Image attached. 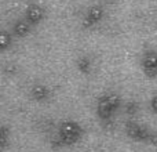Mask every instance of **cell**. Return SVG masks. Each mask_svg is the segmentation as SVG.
I'll list each match as a JSON object with an SVG mask.
<instances>
[{
  "mask_svg": "<svg viewBox=\"0 0 157 152\" xmlns=\"http://www.w3.org/2000/svg\"><path fill=\"white\" fill-rule=\"evenodd\" d=\"M43 15H44L43 8L39 7L37 4L29 6L26 10V19L30 22V24H37V22H40L41 18H43Z\"/></svg>",
  "mask_w": 157,
  "mask_h": 152,
  "instance_id": "obj_1",
  "label": "cell"
},
{
  "mask_svg": "<svg viewBox=\"0 0 157 152\" xmlns=\"http://www.w3.org/2000/svg\"><path fill=\"white\" fill-rule=\"evenodd\" d=\"M30 30V22L28 21L26 18L25 19H19V21L15 22L14 25V33L17 36H26Z\"/></svg>",
  "mask_w": 157,
  "mask_h": 152,
  "instance_id": "obj_2",
  "label": "cell"
},
{
  "mask_svg": "<svg viewBox=\"0 0 157 152\" xmlns=\"http://www.w3.org/2000/svg\"><path fill=\"white\" fill-rule=\"evenodd\" d=\"M145 69H155L157 71V53H146L144 57Z\"/></svg>",
  "mask_w": 157,
  "mask_h": 152,
  "instance_id": "obj_3",
  "label": "cell"
},
{
  "mask_svg": "<svg viewBox=\"0 0 157 152\" xmlns=\"http://www.w3.org/2000/svg\"><path fill=\"white\" fill-rule=\"evenodd\" d=\"M88 17L94 21V24L99 22L101 19H102V17H103L102 7H99V6H94V7H91L90 8V11H88Z\"/></svg>",
  "mask_w": 157,
  "mask_h": 152,
  "instance_id": "obj_4",
  "label": "cell"
},
{
  "mask_svg": "<svg viewBox=\"0 0 157 152\" xmlns=\"http://www.w3.org/2000/svg\"><path fill=\"white\" fill-rule=\"evenodd\" d=\"M32 94L36 100H46L48 95V90L44 86H35L32 90Z\"/></svg>",
  "mask_w": 157,
  "mask_h": 152,
  "instance_id": "obj_5",
  "label": "cell"
},
{
  "mask_svg": "<svg viewBox=\"0 0 157 152\" xmlns=\"http://www.w3.org/2000/svg\"><path fill=\"white\" fill-rule=\"evenodd\" d=\"M77 66L78 69H80L81 72H84V74H87V72L90 71V68H91V62H90L88 58H80V61L77 62Z\"/></svg>",
  "mask_w": 157,
  "mask_h": 152,
  "instance_id": "obj_6",
  "label": "cell"
},
{
  "mask_svg": "<svg viewBox=\"0 0 157 152\" xmlns=\"http://www.w3.org/2000/svg\"><path fill=\"white\" fill-rule=\"evenodd\" d=\"M10 43H11V36L7 32H2V35H0V47L6 49Z\"/></svg>",
  "mask_w": 157,
  "mask_h": 152,
  "instance_id": "obj_7",
  "label": "cell"
},
{
  "mask_svg": "<svg viewBox=\"0 0 157 152\" xmlns=\"http://www.w3.org/2000/svg\"><path fill=\"white\" fill-rule=\"evenodd\" d=\"M108 101H109V104H110V106L113 108V111H114V109L119 108V105H120V100H119V97H117V95H114V94L108 95Z\"/></svg>",
  "mask_w": 157,
  "mask_h": 152,
  "instance_id": "obj_8",
  "label": "cell"
}]
</instances>
